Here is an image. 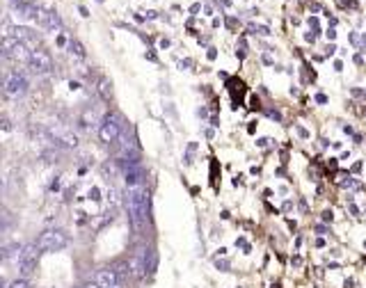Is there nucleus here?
<instances>
[{
  "label": "nucleus",
  "mask_w": 366,
  "mask_h": 288,
  "mask_svg": "<svg viewBox=\"0 0 366 288\" xmlns=\"http://www.w3.org/2000/svg\"><path fill=\"white\" fill-rule=\"evenodd\" d=\"M282 208H284V210H291V208H293V204H291V201H284Z\"/></svg>",
  "instance_id": "c9c22d12"
},
{
  "label": "nucleus",
  "mask_w": 366,
  "mask_h": 288,
  "mask_svg": "<svg viewBox=\"0 0 366 288\" xmlns=\"http://www.w3.org/2000/svg\"><path fill=\"white\" fill-rule=\"evenodd\" d=\"M332 220H334V213H332V210H325V213H323V222H332Z\"/></svg>",
  "instance_id": "5701e85b"
},
{
  "label": "nucleus",
  "mask_w": 366,
  "mask_h": 288,
  "mask_svg": "<svg viewBox=\"0 0 366 288\" xmlns=\"http://www.w3.org/2000/svg\"><path fill=\"white\" fill-rule=\"evenodd\" d=\"M119 151H121V156L138 154V139H135L133 128L121 130V135H119Z\"/></svg>",
  "instance_id": "1a4fd4ad"
},
{
  "label": "nucleus",
  "mask_w": 366,
  "mask_h": 288,
  "mask_svg": "<svg viewBox=\"0 0 366 288\" xmlns=\"http://www.w3.org/2000/svg\"><path fill=\"white\" fill-rule=\"evenodd\" d=\"M316 103H327V96L325 94H318L316 96Z\"/></svg>",
  "instance_id": "cd10ccee"
},
{
  "label": "nucleus",
  "mask_w": 366,
  "mask_h": 288,
  "mask_svg": "<svg viewBox=\"0 0 366 288\" xmlns=\"http://www.w3.org/2000/svg\"><path fill=\"white\" fill-rule=\"evenodd\" d=\"M12 37H16L19 41H23L25 44V41L32 37V30H28V28H23V25H16L14 30H12Z\"/></svg>",
  "instance_id": "2eb2a0df"
},
{
  "label": "nucleus",
  "mask_w": 366,
  "mask_h": 288,
  "mask_svg": "<svg viewBox=\"0 0 366 288\" xmlns=\"http://www.w3.org/2000/svg\"><path fill=\"white\" fill-rule=\"evenodd\" d=\"M341 185H343V188H355L357 183H355V181H352V179H348V181H343Z\"/></svg>",
  "instance_id": "bb28decb"
},
{
  "label": "nucleus",
  "mask_w": 366,
  "mask_h": 288,
  "mask_svg": "<svg viewBox=\"0 0 366 288\" xmlns=\"http://www.w3.org/2000/svg\"><path fill=\"white\" fill-rule=\"evenodd\" d=\"M59 28H62V19H59V14H57V12H50V14H48V21H46V30L57 32Z\"/></svg>",
  "instance_id": "4468645a"
},
{
  "label": "nucleus",
  "mask_w": 366,
  "mask_h": 288,
  "mask_svg": "<svg viewBox=\"0 0 366 288\" xmlns=\"http://www.w3.org/2000/svg\"><path fill=\"white\" fill-rule=\"evenodd\" d=\"M268 114H270L272 119H277V121H279V119H282V114H279V112H277V110H268Z\"/></svg>",
  "instance_id": "393cba45"
},
{
  "label": "nucleus",
  "mask_w": 366,
  "mask_h": 288,
  "mask_svg": "<svg viewBox=\"0 0 366 288\" xmlns=\"http://www.w3.org/2000/svg\"><path fill=\"white\" fill-rule=\"evenodd\" d=\"M10 57L14 62H21V64H30V62H32V50L28 48V44H23V41H16V46L12 48Z\"/></svg>",
  "instance_id": "9d476101"
},
{
  "label": "nucleus",
  "mask_w": 366,
  "mask_h": 288,
  "mask_svg": "<svg viewBox=\"0 0 366 288\" xmlns=\"http://www.w3.org/2000/svg\"><path fill=\"white\" fill-rule=\"evenodd\" d=\"M94 124H96V117H94V112H92V110L87 108L83 114H80L78 126H80V128H83V130H89V128H92V126H94Z\"/></svg>",
  "instance_id": "f8f14e48"
},
{
  "label": "nucleus",
  "mask_w": 366,
  "mask_h": 288,
  "mask_svg": "<svg viewBox=\"0 0 366 288\" xmlns=\"http://www.w3.org/2000/svg\"><path fill=\"white\" fill-rule=\"evenodd\" d=\"M87 197L92 199V201H99V199H101V190H99V188H89Z\"/></svg>",
  "instance_id": "412c9836"
},
{
  "label": "nucleus",
  "mask_w": 366,
  "mask_h": 288,
  "mask_svg": "<svg viewBox=\"0 0 366 288\" xmlns=\"http://www.w3.org/2000/svg\"><path fill=\"white\" fill-rule=\"evenodd\" d=\"M19 3H21V0H12V5H19Z\"/></svg>",
  "instance_id": "4c0bfd02"
},
{
  "label": "nucleus",
  "mask_w": 366,
  "mask_h": 288,
  "mask_svg": "<svg viewBox=\"0 0 366 288\" xmlns=\"http://www.w3.org/2000/svg\"><path fill=\"white\" fill-rule=\"evenodd\" d=\"M215 268L218 270H229V263L227 261H215Z\"/></svg>",
  "instance_id": "b1692460"
},
{
  "label": "nucleus",
  "mask_w": 366,
  "mask_h": 288,
  "mask_svg": "<svg viewBox=\"0 0 366 288\" xmlns=\"http://www.w3.org/2000/svg\"><path fill=\"white\" fill-rule=\"evenodd\" d=\"M108 204L112 206H119V192H117V188L114 185H110V190H108Z\"/></svg>",
  "instance_id": "6ab92c4d"
},
{
  "label": "nucleus",
  "mask_w": 366,
  "mask_h": 288,
  "mask_svg": "<svg viewBox=\"0 0 366 288\" xmlns=\"http://www.w3.org/2000/svg\"><path fill=\"white\" fill-rule=\"evenodd\" d=\"M67 48H69V53H71V55H76V57H80V60H83V57H85V48H83V44H80V41L71 39Z\"/></svg>",
  "instance_id": "f3484780"
},
{
  "label": "nucleus",
  "mask_w": 366,
  "mask_h": 288,
  "mask_svg": "<svg viewBox=\"0 0 366 288\" xmlns=\"http://www.w3.org/2000/svg\"><path fill=\"white\" fill-rule=\"evenodd\" d=\"M39 245L37 243H28L21 247L19 252V274L23 279H30L37 272V258H39Z\"/></svg>",
  "instance_id": "f03ea898"
},
{
  "label": "nucleus",
  "mask_w": 366,
  "mask_h": 288,
  "mask_svg": "<svg viewBox=\"0 0 366 288\" xmlns=\"http://www.w3.org/2000/svg\"><path fill=\"white\" fill-rule=\"evenodd\" d=\"M250 108H252V110H259V108H261V101H259L257 96H252V99H250Z\"/></svg>",
  "instance_id": "4be33fe9"
},
{
  "label": "nucleus",
  "mask_w": 366,
  "mask_h": 288,
  "mask_svg": "<svg viewBox=\"0 0 366 288\" xmlns=\"http://www.w3.org/2000/svg\"><path fill=\"white\" fill-rule=\"evenodd\" d=\"M25 92H28V78H25L23 74L14 71V74L5 76V94L10 96V99H21Z\"/></svg>",
  "instance_id": "39448f33"
},
{
  "label": "nucleus",
  "mask_w": 366,
  "mask_h": 288,
  "mask_svg": "<svg viewBox=\"0 0 366 288\" xmlns=\"http://www.w3.org/2000/svg\"><path fill=\"white\" fill-rule=\"evenodd\" d=\"M119 135H121V119H119L117 114L108 112L103 119H101V124H99L101 142L110 144V142H114V139H119Z\"/></svg>",
  "instance_id": "20e7f679"
},
{
  "label": "nucleus",
  "mask_w": 366,
  "mask_h": 288,
  "mask_svg": "<svg viewBox=\"0 0 366 288\" xmlns=\"http://www.w3.org/2000/svg\"><path fill=\"white\" fill-rule=\"evenodd\" d=\"M83 288H101V286H99V283H96V281H87Z\"/></svg>",
  "instance_id": "7c9ffc66"
},
{
  "label": "nucleus",
  "mask_w": 366,
  "mask_h": 288,
  "mask_svg": "<svg viewBox=\"0 0 366 288\" xmlns=\"http://www.w3.org/2000/svg\"><path fill=\"white\" fill-rule=\"evenodd\" d=\"M30 69L32 74L37 76H44L53 69V60H50V55L46 50H32V62H30Z\"/></svg>",
  "instance_id": "6e6552de"
},
{
  "label": "nucleus",
  "mask_w": 366,
  "mask_h": 288,
  "mask_svg": "<svg viewBox=\"0 0 366 288\" xmlns=\"http://www.w3.org/2000/svg\"><path fill=\"white\" fill-rule=\"evenodd\" d=\"M124 181L129 188H135V185H142L144 181V167L140 165V167H133L129 169V172H124Z\"/></svg>",
  "instance_id": "9b49d317"
},
{
  "label": "nucleus",
  "mask_w": 366,
  "mask_h": 288,
  "mask_svg": "<svg viewBox=\"0 0 366 288\" xmlns=\"http://www.w3.org/2000/svg\"><path fill=\"white\" fill-rule=\"evenodd\" d=\"M147 256H149V249L140 247V249H135V254L129 258V268H131L133 279H140L147 274Z\"/></svg>",
  "instance_id": "423d86ee"
},
{
  "label": "nucleus",
  "mask_w": 366,
  "mask_h": 288,
  "mask_svg": "<svg viewBox=\"0 0 366 288\" xmlns=\"http://www.w3.org/2000/svg\"><path fill=\"white\" fill-rule=\"evenodd\" d=\"M199 10H202V5H199V3H197V5H193V7H190V12H193V14H197Z\"/></svg>",
  "instance_id": "72a5a7b5"
},
{
  "label": "nucleus",
  "mask_w": 366,
  "mask_h": 288,
  "mask_svg": "<svg viewBox=\"0 0 366 288\" xmlns=\"http://www.w3.org/2000/svg\"><path fill=\"white\" fill-rule=\"evenodd\" d=\"M268 142H270V139H266V137H261V139H259V142H257V144H259V147H266V144H268Z\"/></svg>",
  "instance_id": "f704fd0d"
},
{
  "label": "nucleus",
  "mask_w": 366,
  "mask_h": 288,
  "mask_svg": "<svg viewBox=\"0 0 366 288\" xmlns=\"http://www.w3.org/2000/svg\"><path fill=\"white\" fill-rule=\"evenodd\" d=\"M245 53H248V41L240 39V41H238V50H236V55L242 60V57H245Z\"/></svg>",
  "instance_id": "aec40b11"
},
{
  "label": "nucleus",
  "mask_w": 366,
  "mask_h": 288,
  "mask_svg": "<svg viewBox=\"0 0 366 288\" xmlns=\"http://www.w3.org/2000/svg\"><path fill=\"white\" fill-rule=\"evenodd\" d=\"M291 263H293V265H300V263H302V258H300V256H293V258H291Z\"/></svg>",
  "instance_id": "473e14b6"
},
{
  "label": "nucleus",
  "mask_w": 366,
  "mask_h": 288,
  "mask_svg": "<svg viewBox=\"0 0 366 288\" xmlns=\"http://www.w3.org/2000/svg\"><path fill=\"white\" fill-rule=\"evenodd\" d=\"M295 130H297V135H300V137H309V133H307V130H304V128H302V126H297Z\"/></svg>",
  "instance_id": "a878e982"
},
{
  "label": "nucleus",
  "mask_w": 366,
  "mask_h": 288,
  "mask_svg": "<svg viewBox=\"0 0 366 288\" xmlns=\"http://www.w3.org/2000/svg\"><path fill=\"white\" fill-rule=\"evenodd\" d=\"M94 281L99 283L101 288H124V281L119 279V274L114 272L112 268H101V270H96Z\"/></svg>",
  "instance_id": "0eeeda50"
},
{
  "label": "nucleus",
  "mask_w": 366,
  "mask_h": 288,
  "mask_svg": "<svg viewBox=\"0 0 366 288\" xmlns=\"http://www.w3.org/2000/svg\"><path fill=\"white\" fill-rule=\"evenodd\" d=\"M126 210H129V220L135 234H142L149 224V190L142 185L129 188L126 192Z\"/></svg>",
  "instance_id": "f257e3e1"
},
{
  "label": "nucleus",
  "mask_w": 366,
  "mask_h": 288,
  "mask_svg": "<svg viewBox=\"0 0 366 288\" xmlns=\"http://www.w3.org/2000/svg\"><path fill=\"white\" fill-rule=\"evenodd\" d=\"M37 245H39L41 252H59L69 245V236H67L65 229H48L39 236Z\"/></svg>",
  "instance_id": "7ed1b4c3"
},
{
  "label": "nucleus",
  "mask_w": 366,
  "mask_h": 288,
  "mask_svg": "<svg viewBox=\"0 0 366 288\" xmlns=\"http://www.w3.org/2000/svg\"><path fill=\"white\" fill-rule=\"evenodd\" d=\"M99 94L103 101H110L112 99V83H110L108 78H101L99 80Z\"/></svg>",
  "instance_id": "ddd939ff"
},
{
  "label": "nucleus",
  "mask_w": 366,
  "mask_h": 288,
  "mask_svg": "<svg viewBox=\"0 0 366 288\" xmlns=\"http://www.w3.org/2000/svg\"><path fill=\"white\" fill-rule=\"evenodd\" d=\"M325 35H327V39H334V37H337V30H327Z\"/></svg>",
  "instance_id": "2f4dec72"
},
{
  "label": "nucleus",
  "mask_w": 366,
  "mask_h": 288,
  "mask_svg": "<svg viewBox=\"0 0 366 288\" xmlns=\"http://www.w3.org/2000/svg\"><path fill=\"white\" fill-rule=\"evenodd\" d=\"M348 210H350V213H352V215H359V208H357V206H355V204H350V206H348Z\"/></svg>",
  "instance_id": "c85d7f7f"
},
{
  "label": "nucleus",
  "mask_w": 366,
  "mask_h": 288,
  "mask_svg": "<svg viewBox=\"0 0 366 288\" xmlns=\"http://www.w3.org/2000/svg\"><path fill=\"white\" fill-rule=\"evenodd\" d=\"M78 12H80L83 16H89V12H87V7H85V5H78Z\"/></svg>",
  "instance_id": "c756f323"
},
{
  "label": "nucleus",
  "mask_w": 366,
  "mask_h": 288,
  "mask_svg": "<svg viewBox=\"0 0 366 288\" xmlns=\"http://www.w3.org/2000/svg\"><path fill=\"white\" fill-rule=\"evenodd\" d=\"M352 283H355V281H352V279H346V283H343V288H352Z\"/></svg>",
  "instance_id": "e433bc0d"
},
{
  "label": "nucleus",
  "mask_w": 366,
  "mask_h": 288,
  "mask_svg": "<svg viewBox=\"0 0 366 288\" xmlns=\"http://www.w3.org/2000/svg\"><path fill=\"white\" fill-rule=\"evenodd\" d=\"M3 288H32V281L30 279H14L12 283H3Z\"/></svg>",
  "instance_id": "a211bd4d"
},
{
  "label": "nucleus",
  "mask_w": 366,
  "mask_h": 288,
  "mask_svg": "<svg viewBox=\"0 0 366 288\" xmlns=\"http://www.w3.org/2000/svg\"><path fill=\"white\" fill-rule=\"evenodd\" d=\"M156 268H158V254L154 249H149V256H147V274H154Z\"/></svg>",
  "instance_id": "dca6fc26"
}]
</instances>
